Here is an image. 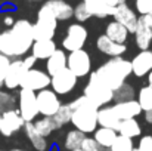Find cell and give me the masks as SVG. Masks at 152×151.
Returning a JSON list of instances; mask_svg holds the SVG:
<instances>
[{"label": "cell", "instance_id": "1", "mask_svg": "<svg viewBox=\"0 0 152 151\" xmlns=\"http://www.w3.org/2000/svg\"><path fill=\"white\" fill-rule=\"evenodd\" d=\"M33 43V24L28 19H18L9 30L0 33V53L10 59L25 56Z\"/></svg>", "mask_w": 152, "mask_h": 151}, {"label": "cell", "instance_id": "2", "mask_svg": "<svg viewBox=\"0 0 152 151\" xmlns=\"http://www.w3.org/2000/svg\"><path fill=\"white\" fill-rule=\"evenodd\" d=\"M72 108V116H71V123L74 129L90 135L93 133L99 126H98V110L99 107L95 105L89 98L84 95L78 96L77 99L69 102Z\"/></svg>", "mask_w": 152, "mask_h": 151}, {"label": "cell", "instance_id": "3", "mask_svg": "<svg viewBox=\"0 0 152 151\" xmlns=\"http://www.w3.org/2000/svg\"><path fill=\"white\" fill-rule=\"evenodd\" d=\"M96 77L112 91L118 89L132 76V64L123 56H115L103 62L95 71Z\"/></svg>", "mask_w": 152, "mask_h": 151}, {"label": "cell", "instance_id": "4", "mask_svg": "<svg viewBox=\"0 0 152 151\" xmlns=\"http://www.w3.org/2000/svg\"><path fill=\"white\" fill-rule=\"evenodd\" d=\"M86 98L92 101L95 105H98L99 108L109 105V102L114 101V91L111 88H108L105 83H102L101 80L96 77L95 71H92L89 74V82L84 88V94Z\"/></svg>", "mask_w": 152, "mask_h": 151}, {"label": "cell", "instance_id": "5", "mask_svg": "<svg viewBox=\"0 0 152 151\" xmlns=\"http://www.w3.org/2000/svg\"><path fill=\"white\" fill-rule=\"evenodd\" d=\"M58 28V21L45 7L39 9L37 21L33 24V39L34 40H52Z\"/></svg>", "mask_w": 152, "mask_h": 151}, {"label": "cell", "instance_id": "6", "mask_svg": "<svg viewBox=\"0 0 152 151\" xmlns=\"http://www.w3.org/2000/svg\"><path fill=\"white\" fill-rule=\"evenodd\" d=\"M18 111L24 122H34L39 116V107H37V96L36 92L30 89L21 88L18 94Z\"/></svg>", "mask_w": 152, "mask_h": 151}, {"label": "cell", "instance_id": "7", "mask_svg": "<svg viewBox=\"0 0 152 151\" xmlns=\"http://www.w3.org/2000/svg\"><path fill=\"white\" fill-rule=\"evenodd\" d=\"M87 30L83 24L77 22V24H71L66 28V34L62 40V49L68 50V52H74V50L83 49L86 42H87Z\"/></svg>", "mask_w": 152, "mask_h": 151}, {"label": "cell", "instance_id": "8", "mask_svg": "<svg viewBox=\"0 0 152 151\" xmlns=\"http://www.w3.org/2000/svg\"><path fill=\"white\" fill-rule=\"evenodd\" d=\"M66 68L72 71L77 77H86L92 73L90 55L84 49L69 52L66 56Z\"/></svg>", "mask_w": 152, "mask_h": 151}, {"label": "cell", "instance_id": "9", "mask_svg": "<svg viewBox=\"0 0 152 151\" xmlns=\"http://www.w3.org/2000/svg\"><path fill=\"white\" fill-rule=\"evenodd\" d=\"M36 96H37L39 114H42L43 117H53L56 114V111L59 110V107L62 105L59 95L49 88L36 92Z\"/></svg>", "mask_w": 152, "mask_h": 151}, {"label": "cell", "instance_id": "10", "mask_svg": "<svg viewBox=\"0 0 152 151\" xmlns=\"http://www.w3.org/2000/svg\"><path fill=\"white\" fill-rule=\"evenodd\" d=\"M77 80L78 77L72 71H69L68 68H64L62 71L50 77V89L58 95H68L77 86Z\"/></svg>", "mask_w": 152, "mask_h": 151}, {"label": "cell", "instance_id": "11", "mask_svg": "<svg viewBox=\"0 0 152 151\" xmlns=\"http://www.w3.org/2000/svg\"><path fill=\"white\" fill-rule=\"evenodd\" d=\"M25 122L16 108L0 113V133L3 136H12L24 127Z\"/></svg>", "mask_w": 152, "mask_h": 151}, {"label": "cell", "instance_id": "12", "mask_svg": "<svg viewBox=\"0 0 152 151\" xmlns=\"http://www.w3.org/2000/svg\"><path fill=\"white\" fill-rule=\"evenodd\" d=\"M49 86H50V76L48 74V71H43V70L36 68V67L27 71V74L21 83V88L30 89L33 92L43 91Z\"/></svg>", "mask_w": 152, "mask_h": 151}, {"label": "cell", "instance_id": "13", "mask_svg": "<svg viewBox=\"0 0 152 151\" xmlns=\"http://www.w3.org/2000/svg\"><path fill=\"white\" fill-rule=\"evenodd\" d=\"M27 68L22 62V59H12L10 61V65L6 71V76H4V82H3V86L9 91H13V89H18L21 88V83L27 74Z\"/></svg>", "mask_w": 152, "mask_h": 151}, {"label": "cell", "instance_id": "14", "mask_svg": "<svg viewBox=\"0 0 152 151\" xmlns=\"http://www.w3.org/2000/svg\"><path fill=\"white\" fill-rule=\"evenodd\" d=\"M112 16H114L115 21H118L120 24H123V25L129 30V33H132V34L134 33L139 16H137V13H136V12H134L127 3L117 4Z\"/></svg>", "mask_w": 152, "mask_h": 151}, {"label": "cell", "instance_id": "15", "mask_svg": "<svg viewBox=\"0 0 152 151\" xmlns=\"http://www.w3.org/2000/svg\"><path fill=\"white\" fill-rule=\"evenodd\" d=\"M42 7L50 12L56 18V21H68L69 18H72L74 13V7L65 0H46L42 4Z\"/></svg>", "mask_w": 152, "mask_h": 151}, {"label": "cell", "instance_id": "16", "mask_svg": "<svg viewBox=\"0 0 152 151\" xmlns=\"http://www.w3.org/2000/svg\"><path fill=\"white\" fill-rule=\"evenodd\" d=\"M132 74L136 77H145L149 71H152V50H140L132 61Z\"/></svg>", "mask_w": 152, "mask_h": 151}, {"label": "cell", "instance_id": "17", "mask_svg": "<svg viewBox=\"0 0 152 151\" xmlns=\"http://www.w3.org/2000/svg\"><path fill=\"white\" fill-rule=\"evenodd\" d=\"M134 43L140 50L149 49L152 43V28L145 22L143 16H139L137 19V25L134 30Z\"/></svg>", "mask_w": 152, "mask_h": 151}, {"label": "cell", "instance_id": "18", "mask_svg": "<svg viewBox=\"0 0 152 151\" xmlns=\"http://www.w3.org/2000/svg\"><path fill=\"white\" fill-rule=\"evenodd\" d=\"M96 48L99 49V52L111 56V58H115V56H123V53H126L127 46L126 43H117L114 40H111L108 36L102 34L98 37L96 40Z\"/></svg>", "mask_w": 152, "mask_h": 151}, {"label": "cell", "instance_id": "19", "mask_svg": "<svg viewBox=\"0 0 152 151\" xmlns=\"http://www.w3.org/2000/svg\"><path fill=\"white\" fill-rule=\"evenodd\" d=\"M115 114L118 116L120 120H126V119H136L140 116L142 108L139 105V102L136 99L130 101H123V102H115L112 105Z\"/></svg>", "mask_w": 152, "mask_h": 151}, {"label": "cell", "instance_id": "20", "mask_svg": "<svg viewBox=\"0 0 152 151\" xmlns=\"http://www.w3.org/2000/svg\"><path fill=\"white\" fill-rule=\"evenodd\" d=\"M22 129H24V132H25V135H27L30 144L33 145V148L36 151H50V142L48 141V138L42 136V135L36 130L33 122H27Z\"/></svg>", "mask_w": 152, "mask_h": 151}, {"label": "cell", "instance_id": "21", "mask_svg": "<svg viewBox=\"0 0 152 151\" xmlns=\"http://www.w3.org/2000/svg\"><path fill=\"white\" fill-rule=\"evenodd\" d=\"M120 122L121 120L115 114L112 105H105V107H101L98 110V126H101V127H109V129L117 130Z\"/></svg>", "mask_w": 152, "mask_h": 151}, {"label": "cell", "instance_id": "22", "mask_svg": "<svg viewBox=\"0 0 152 151\" xmlns=\"http://www.w3.org/2000/svg\"><path fill=\"white\" fill-rule=\"evenodd\" d=\"M66 53L64 49H56L50 56L46 59V71L49 76H55L64 68H66Z\"/></svg>", "mask_w": 152, "mask_h": 151}, {"label": "cell", "instance_id": "23", "mask_svg": "<svg viewBox=\"0 0 152 151\" xmlns=\"http://www.w3.org/2000/svg\"><path fill=\"white\" fill-rule=\"evenodd\" d=\"M129 30L120 24L118 21H111L108 25H106V30H105V36H108L111 40L117 42V43H126L127 39H129Z\"/></svg>", "mask_w": 152, "mask_h": 151}, {"label": "cell", "instance_id": "24", "mask_svg": "<svg viewBox=\"0 0 152 151\" xmlns=\"http://www.w3.org/2000/svg\"><path fill=\"white\" fill-rule=\"evenodd\" d=\"M117 133L118 135H123V136H127L130 139H134V138L140 136L142 127H140V123L136 119H126V120H121L120 122L118 129H117Z\"/></svg>", "mask_w": 152, "mask_h": 151}, {"label": "cell", "instance_id": "25", "mask_svg": "<svg viewBox=\"0 0 152 151\" xmlns=\"http://www.w3.org/2000/svg\"><path fill=\"white\" fill-rule=\"evenodd\" d=\"M56 50V43L52 40H34L33 46H31V53L39 59H48L52 53Z\"/></svg>", "mask_w": 152, "mask_h": 151}, {"label": "cell", "instance_id": "26", "mask_svg": "<svg viewBox=\"0 0 152 151\" xmlns=\"http://www.w3.org/2000/svg\"><path fill=\"white\" fill-rule=\"evenodd\" d=\"M117 136H118L117 130L109 129V127H101V126H99V127L93 132L95 141L101 145L102 148H105V150L111 148V145L114 144V141H115Z\"/></svg>", "mask_w": 152, "mask_h": 151}, {"label": "cell", "instance_id": "27", "mask_svg": "<svg viewBox=\"0 0 152 151\" xmlns=\"http://www.w3.org/2000/svg\"><path fill=\"white\" fill-rule=\"evenodd\" d=\"M86 136H87L86 133H83V132H80L77 129L69 130L65 135V138H64V148H65V151L81 148V144H83V141H84Z\"/></svg>", "mask_w": 152, "mask_h": 151}, {"label": "cell", "instance_id": "28", "mask_svg": "<svg viewBox=\"0 0 152 151\" xmlns=\"http://www.w3.org/2000/svg\"><path fill=\"white\" fill-rule=\"evenodd\" d=\"M33 123H34L36 130H37L42 136H45V138H48L53 130H56V129H58V126H56V123H55L53 117H43V116H42V119L34 120Z\"/></svg>", "mask_w": 152, "mask_h": 151}, {"label": "cell", "instance_id": "29", "mask_svg": "<svg viewBox=\"0 0 152 151\" xmlns=\"http://www.w3.org/2000/svg\"><path fill=\"white\" fill-rule=\"evenodd\" d=\"M71 116H72V108L69 104H62L59 107V110L56 111V114L53 116V120L58 126V129H61L64 124L71 123Z\"/></svg>", "mask_w": 152, "mask_h": 151}, {"label": "cell", "instance_id": "30", "mask_svg": "<svg viewBox=\"0 0 152 151\" xmlns=\"http://www.w3.org/2000/svg\"><path fill=\"white\" fill-rule=\"evenodd\" d=\"M134 96H136V92H134L133 86L129 85V83H124V85H121L118 89L114 91V101H115V102L134 99Z\"/></svg>", "mask_w": 152, "mask_h": 151}, {"label": "cell", "instance_id": "31", "mask_svg": "<svg viewBox=\"0 0 152 151\" xmlns=\"http://www.w3.org/2000/svg\"><path fill=\"white\" fill-rule=\"evenodd\" d=\"M137 102L142 108V111H148V110H152V86L146 85L143 86L139 94H137Z\"/></svg>", "mask_w": 152, "mask_h": 151}, {"label": "cell", "instance_id": "32", "mask_svg": "<svg viewBox=\"0 0 152 151\" xmlns=\"http://www.w3.org/2000/svg\"><path fill=\"white\" fill-rule=\"evenodd\" d=\"M106 151H134V142L133 139L118 135L114 141V144L111 145V148H108Z\"/></svg>", "mask_w": 152, "mask_h": 151}, {"label": "cell", "instance_id": "33", "mask_svg": "<svg viewBox=\"0 0 152 151\" xmlns=\"http://www.w3.org/2000/svg\"><path fill=\"white\" fill-rule=\"evenodd\" d=\"M15 105H16L15 96L10 95L9 92L0 89V113L7 111V110H12V108H15Z\"/></svg>", "mask_w": 152, "mask_h": 151}, {"label": "cell", "instance_id": "34", "mask_svg": "<svg viewBox=\"0 0 152 151\" xmlns=\"http://www.w3.org/2000/svg\"><path fill=\"white\" fill-rule=\"evenodd\" d=\"M72 16L77 19V22H86L87 19H90V16H92V13L89 12V9H87V6H86V3L84 1H80L75 7H74V13H72Z\"/></svg>", "mask_w": 152, "mask_h": 151}, {"label": "cell", "instance_id": "35", "mask_svg": "<svg viewBox=\"0 0 152 151\" xmlns=\"http://www.w3.org/2000/svg\"><path fill=\"white\" fill-rule=\"evenodd\" d=\"M134 7L136 13H139L140 16L149 15L152 13V0H134Z\"/></svg>", "mask_w": 152, "mask_h": 151}, {"label": "cell", "instance_id": "36", "mask_svg": "<svg viewBox=\"0 0 152 151\" xmlns=\"http://www.w3.org/2000/svg\"><path fill=\"white\" fill-rule=\"evenodd\" d=\"M81 150L83 151H106L95 141L93 136H86V138H84V141H83V144H81Z\"/></svg>", "mask_w": 152, "mask_h": 151}, {"label": "cell", "instance_id": "37", "mask_svg": "<svg viewBox=\"0 0 152 151\" xmlns=\"http://www.w3.org/2000/svg\"><path fill=\"white\" fill-rule=\"evenodd\" d=\"M10 61H12V59H10L9 56L0 53V89H1V86H3L4 76H6V71H7L9 65H10Z\"/></svg>", "mask_w": 152, "mask_h": 151}, {"label": "cell", "instance_id": "38", "mask_svg": "<svg viewBox=\"0 0 152 151\" xmlns=\"http://www.w3.org/2000/svg\"><path fill=\"white\" fill-rule=\"evenodd\" d=\"M139 151H152V136L151 135H145L139 139V145H137Z\"/></svg>", "mask_w": 152, "mask_h": 151}, {"label": "cell", "instance_id": "39", "mask_svg": "<svg viewBox=\"0 0 152 151\" xmlns=\"http://www.w3.org/2000/svg\"><path fill=\"white\" fill-rule=\"evenodd\" d=\"M22 62H24V65H25L27 70H31V68H34V65H36V62H37V58L31 53V55H27V56L22 59Z\"/></svg>", "mask_w": 152, "mask_h": 151}, {"label": "cell", "instance_id": "40", "mask_svg": "<svg viewBox=\"0 0 152 151\" xmlns=\"http://www.w3.org/2000/svg\"><path fill=\"white\" fill-rule=\"evenodd\" d=\"M3 24H4L6 27H9V28H10V27L15 24V19H13L10 15H6V16L3 18Z\"/></svg>", "mask_w": 152, "mask_h": 151}, {"label": "cell", "instance_id": "41", "mask_svg": "<svg viewBox=\"0 0 152 151\" xmlns=\"http://www.w3.org/2000/svg\"><path fill=\"white\" fill-rule=\"evenodd\" d=\"M145 113V120H146V123H149L152 124V110H148V111H143Z\"/></svg>", "mask_w": 152, "mask_h": 151}, {"label": "cell", "instance_id": "42", "mask_svg": "<svg viewBox=\"0 0 152 151\" xmlns=\"http://www.w3.org/2000/svg\"><path fill=\"white\" fill-rule=\"evenodd\" d=\"M143 19H145V22H146V24H148V25L152 28V13H149V15H145V16H143Z\"/></svg>", "mask_w": 152, "mask_h": 151}, {"label": "cell", "instance_id": "43", "mask_svg": "<svg viewBox=\"0 0 152 151\" xmlns=\"http://www.w3.org/2000/svg\"><path fill=\"white\" fill-rule=\"evenodd\" d=\"M146 77H148V85L152 86V71H149V73L146 74Z\"/></svg>", "mask_w": 152, "mask_h": 151}, {"label": "cell", "instance_id": "44", "mask_svg": "<svg viewBox=\"0 0 152 151\" xmlns=\"http://www.w3.org/2000/svg\"><path fill=\"white\" fill-rule=\"evenodd\" d=\"M10 151H25V150H19V148H15V150H10Z\"/></svg>", "mask_w": 152, "mask_h": 151}, {"label": "cell", "instance_id": "45", "mask_svg": "<svg viewBox=\"0 0 152 151\" xmlns=\"http://www.w3.org/2000/svg\"><path fill=\"white\" fill-rule=\"evenodd\" d=\"M69 151H83L81 148H78V150H69Z\"/></svg>", "mask_w": 152, "mask_h": 151}, {"label": "cell", "instance_id": "46", "mask_svg": "<svg viewBox=\"0 0 152 151\" xmlns=\"http://www.w3.org/2000/svg\"><path fill=\"white\" fill-rule=\"evenodd\" d=\"M134 151H139V150H137V148H134Z\"/></svg>", "mask_w": 152, "mask_h": 151}, {"label": "cell", "instance_id": "47", "mask_svg": "<svg viewBox=\"0 0 152 151\" xmlns=\"http://www.w3.org/2000/svg\"><path fill=\"white\" fill-rule=\"evenodd\" d=\"M34 1H39V0H34Z\"/></svg>", "mask_w": 152, "mask_h": 151}]
</instances>
